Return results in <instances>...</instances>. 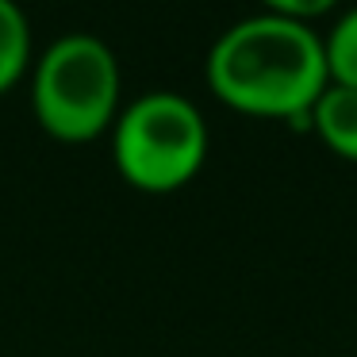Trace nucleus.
I'll return each instance as SVG.
<instances>
[{"instance_id":"obj_1","label":"nucleus","mask_w":357,"mask_h":357,"mask_svg":"<svg viewBox=\"0 0 357 357\" xmlns=\"http://www.w3.org/2000/svg\"><path fill=\"white\" fill-rule=\"evenodd\" d=\"M208 85L227 108L257 119H303L331 85L323 35L311 24L257 12L231 24L208 50Z\"/></svg>"},{"instance_id":"obj_2","label":"nucleus","mask_w":357,"mask_h":357,"mask_svg":"<svg viewBox=\"0 0 357 357\" xmlns=\"http://www.w3.org/2000/svg\"><path fill=\"white\" fill-rule=\"evenodd\" d=\"M31 112L58 142H93L119 116V62L100 35L73 31L39 54Z\"/></svg>"},{"instance_id":"obj_3","label":"nucleus","mask_w":357,"mask_h":357,"mask_svg":"<svg viewBox=\"0 0 357 357\" xmlns=\"http://www.w3.org/2000/svg\"><path fill=\"white\" fill-rule=\"evenodd\" d=\"M208 158L204 112L181 93H142L112 123V162L142 192H173L200 173Z\"/></svg>"},{"instance_id":"obj_4","label":"nucleus","mask_w":357,"mask_h":357,"mask_svg":"<svg viewBox=\"0 0 357 357\" xmlns=\"http://www.w3.org/2000/svg\"><path fill=\"white\" fill-rule=\"evenodd\" d=\"M311 131L338 158L357 162V89L326 85L311 108Z\"/></svg>"},{"instance_id":"obj_5","label":"nucleus","mask_w":357,"mask_h":357,"mask_svg":"<svg viewBox=\"0 0 357 357\" xmlns=\"http://www.w3.org/2000/svg\"><path fill=\"white\" fill-rule=\"evenodd\" d=\"M31 70V24L16 0H0V93Z\"/></svg>"},{"instance_id":"obj_6","label":"nucleus","mask_w":357,"mask_h":357,"mask_svg":"<svg viewBox=\"0 0 357 357\" xmlns=\"http://www.w3.org/2000/svg\"><path fill=\"white\" fill-rule=\"evenodd\" d=\"M323 50H326V73H331V85L357 89V4L334 20L331 35L323 39Z\"/></svg>"},{"instance_id":"obj_7","label":"nucleus","mask_w":357,"mask_h":357,"mask_svg":"<svg viewBox=\"0 0 357 357\" xmlns=\"http://www.w3.org/2000/svg\"><path fill=\"white\" fill-rule=\"evenodd\" d=\"M261 4H265V12H273V16L311 24V20L334 12V4H338V0H261Z\"/></svg>"}]
</instances>
